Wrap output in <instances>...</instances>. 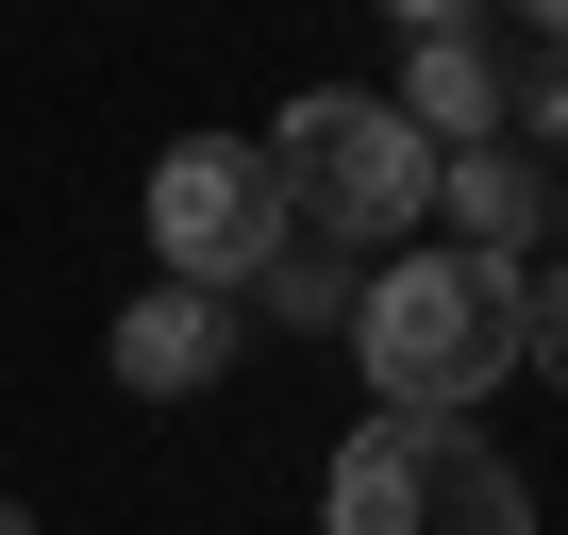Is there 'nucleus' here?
Wrapping results in <instances>:
<instances>
[{
	"label": "nucleus",
	"mask_w": 568,
	"mask_h": 535,
	"mask_svg": "<svg viewBox=\"0 0 568 535\" xmlns=\"http://www.w3.org/2000/svg\"><path fill=\"white\" fill-rule=\"evenodd\" d=\"M352 352H368L385 418H468L518 369V268H468V251L368 268V285H352Z\"/></svg>",
	"instance_id": "f257e3e1"
},
{
	"label": "nucleus",
	"mask_w": 568,
	"mask_h": 535,
	"mask_svg": "<svg viewBox=\"0 0 568 535\" xmlns=\"http://www.w3.org/2000/svg\"><path fill=\"white\" fill-rule=\"evenodd\" d=\"M251 151H267L284 218H302L318 251H402V234L435 218V151H418L402 101H368V84H302Z\"/></svg>",
	"instance_id": "f03ea898"
},
{
	"label": "nucleus",
	"mask_w": 568,
	"mask_h": 535,
	"mask_svg": "<svg viewBox=\"0 0 568 535\" xmlns=\"http://www.w3.org/2000/svg\"><path fill=\"white\" fill-rule=\"evenodd\" d=\"M335 535H535V485L485 452V418H368L318 485Z\"/></svg>",
	"instance_id": "7ed1b4c3"
},
{
	"label": "nucleus",
	"mask_w": 568,
	"mask_h": 535,
	"mask_svg": "<svg viewBox=\"0 0 568 535\" xmlns=\"http://www.w3.org/2000/svg\"><path fill=\"white\" fill-rule=\"evenodd\" d=\"M284 234H302V218H284V184H267V151H251V134H184V151L151 168V268H168V285L234 302Z\"/></svg>",
	"instance_id": "20e7f679"
},
{
	"label": "nucleus",
	"mask_w": 568,
	"mask_h": 535,
	"mask_svg": "<svg viewBox=\"0 0 568 535\" xmlns=\"http://www.w3.org/2000/svg\"><path fill=\"white\" fill-rule=\"evenodd\" d=\"M402 134L452 168V151H501V51L468 34V18H435L418 0V51H402Z\"/></svg>",
	"instance_id": "39448f33"
},
{
	"label": "nucleus",
	"mask_w": 568,
	"mask_h": 535,
	"mask_svg": "<svg viewBox=\"0 0 568 535\" xmlns=\"http://www.w3.org/2000/svg\"><path fill=\"white\" fill-rule=\"evenodd\" d=\"M234 369V302H201V285H151L134 319H118V385L134 402H201Z\"/></svg>",
	"instance_id": "423d86ee"
},
{
	"label": "nucleus",
	"mask_w": 568,
	"mask_h": 535,
	"mask_svg": "<svg viewBox=\"0 0 568 535\" xmlns=\"http://www.w3.org/2000/svg\"><path fill=\"white\" fill-rule=\"evenodd\" d=\"M435 218H452L468 268H518L535 218H551V184H535V151H452V168H435Z\"/></svg>",
	"instance_id": "0eeeda50"
},
{
	"label": "nucleus",
	"mask_w": 568,
	"mask_h": 535,
	"mask_svg": "<svg viewBox=\"0 0 568 535\" xmlns=\"http://www.w3.org/2000/svg\"><path fill=\"white\" fill-rule=\"evenodd\" d=\"M251 302H267V319H302V335H335V319H352V251H318V234H284V251L251 268Z\"/></svg>",
	"instance_id": "6e6552de"
},
{
	"label": "nucleus",
	"mask_w": 568,
	"mask_h": 535,
	"mask_svg": "<svg viewBox=\"0 0 568 535\" xmlns=\"http://www.w3.org/2000/svg\"><path fill=\"white\" fill-rule=\"evenodd\" d=\"M518 352L568 385V268H518Z\"/></svg>",
	"instance_id": "1a4fd4ad"
},
{
	"label": "nucleus",
	"mask_w": 568,
	"mask_h": 535,
	"mask_svg": "<svg viewBox=\"0 0 568 535\" xmlns=\"http://www.w3.org/2000/svg\"><path fill=\"white\" fill-rule=\"evenodd\" d=\"M501 118H518V134H535V151H568V51H551V68H535V84H501Z\"/></svg>",
	"instance_id": "9d476101"
},
{
	"label": "nucleus",
	"mask_w": 568,
	"mask_h": 535,
	"mask_svg": "<svg viewBox=\"0 0 568 535\" xmlns=\"http://www.w3.org/2000/svg\"><path fill=\"white\" fill-rule=\"evenodd\" d=\"M0 535H34V502H0Z\"/></svg>",
	"instance_id": "9b49d317"
}]
</instances>
